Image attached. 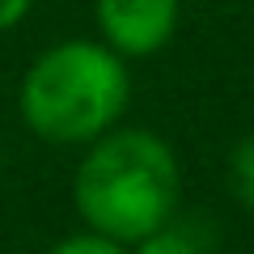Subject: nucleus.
I'll return each instance as SVG.
<instances>
[{"instance_id": "f257e3e1", "label": "nucleus", "mask_w": 254, "mask_h": 254, "mask_svg": "<svg viewBox=\"0 0 254 254\" xmlns=\"http://www.w3.org/2000/svg\"><path fill=\"white\" fill-rule=\"evenodd\" d=\"M182 165L170 140L148 127H110L85 144L72 174V208L85 229L123 246L157 233L178 216Z\"/></svg>"}, {"instance_id": "f03ea898", "label": "nucleus", "mask_w": 254, "mask_h": 254, "mask_svg": "<svg viewBox=\"0 0 254 254\" xmlns=\"http://www.w3.org/2000/svg\"><path fill=\"white\" fill-rule=\"evenodd\" d=\"M131 72L127 60L102 38H64L47 47L21 76V123L43 144L85 148L127 115Z\"/></svg>"}, {"instance_id": "7ed1b4c3", "label": "nucleus", "mask_w": 254, "mask_h": 254, "mask_svg": "<svg viewBox=\"0 0 254 254\" xmlns=\"http://www.w3.org/2000/svg\"><path fill=\"white\" fill-rule=\"evenodd\" d=\"M178 9V0H93V21L123 60H148L174 38Z\"/></svg>"}, {"instance_id": "20e7f679", "label": "nucleus", "mask_w": 254, "mask_h": 254, "mask_svg": "<svg viewBox=\"0 0 254 254\" xmlns=\"http://www.w3.org/2000/svg\"><path fill=\"white\" fill-rule=\"evenodd\" d=\"M131 254H208V246H203V233L195 225H187V220L174 216L170 225H161L157 233L140 237L136 246H127Z\"/></svg>"}, {"instance_id": "39448f33", "label": "nucleus", "mask_w": 254, "mask_h": 254, "mask_svg": "<svg viewBox=\"0 0 254 254\" xmlns=\"http://www.w3.org/2000/svg\"><path fill=\"white\" fill-rule=\"evenodd\" d=\"M229 190L242 208L254 212V131H246L229 153Z\"/></svg>"}, {"instance_id": "423d86ee", "label": "nucleus", "mask_w": 254, "mask_h": 254, "mask_svg": "<svg viewBox=\"0 0 254 254\" xmlns=\"http://www.w3.org/2000/svg\"><path fill=\"white\" fill-rule=\"evenodd\" d=\"M43 254H131L123 242H115V237L106 233H93V229H81V233H68L60 237V242H51Z\"/></svg>"}, {"instance_id": "0eeeda50", "label": "nucleus", "mask_w": 254, "mask_h": 254, "mask_svg": "<svg viewBox=\"0 0 254 254\" xmlns=\"http://www.w3.org/2000/svg\"><path fill=\"white\" fill-rule=\"evenodd\" d=\"M30 9H34V0H0V34L13 30V26H21Z\"/></svg>"}]
</instances>
